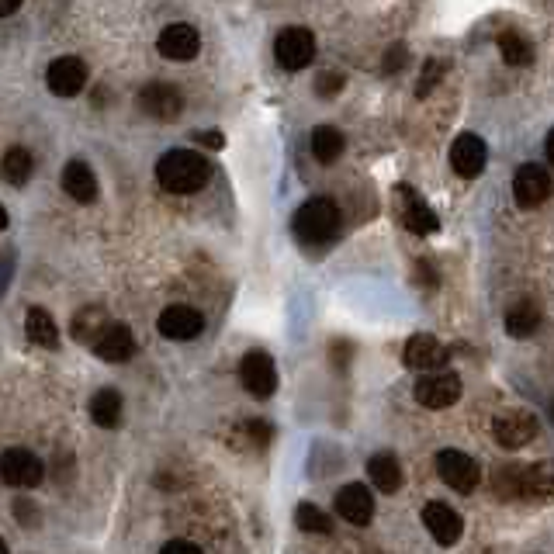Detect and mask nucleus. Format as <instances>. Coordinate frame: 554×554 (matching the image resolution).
<instances>
[{"mask_svg":"<svg viewBox=\"0 0 554 554\" xmlns=\"http://www.w3.org/2000/svg\"><path fill=\"white\" fill-rule=\"evenodd\" d=\"M212 181V163L191 149H170L156 163V184L170 194H194Z\"/></svg>","mask_w":554,"mask_h":554,"instance_id":"nucleus-1","label":"nucleus"},{"mask_svg":"<svg viewBox=\"0 0 554 554\" xmlns=\"http://www.w3.org/2000/svg\"><path fill=\"white\" fill-rule=\"evenodd\" d=\"M340 208H336V201L329 198H309L302 208L295 212V219H291V229H295V236L302 239V243L309 246H319V243H329V239L340 232Z\"/></svg>","mask_w":554,"mask_h":554,"instance_id":"nucleus-2","label":"nucleus"},{"mask_svg":"<svg viewBox=\"0 0 554 554\" xmlns=\"http://www.w3.org/2000/svg\"><path fill=\"white\" fill-rule=\"evenodd\" d=\"M274 56L284 70H291V73L305 70V66L316 59V35H312L309 28H284L274 42Z\"/></svg>","mask_w":554,"mask_h":554,"instance_id":"nucleus-3","label":"nucleus"},{"mask_svg":"<svg viewBox=\"0 0 554 554\" xmlns=\"http://www.w3.org/2000/svg\"><path fill=\"white\" fill-rule=\"evenodd\" d=\"M0 478L14 489H35L46 478V464L25 447H11V451L0 454Z\"/></svg>","mask_w":554,"mask_h":554,"instance_id":"nucleus-4","label":"nucleus"},{"mask_svg":"<svg viewBox=\"0 0 554 554\" xmlns=\"http://www.w3.org/2000/svg\"><path fill=\"white\" fill-rule=\"evenodd\" d=\"M416 402L426 409H447L461 399V378L451 371H433V374H423L413 388Z\"/></svg>","mask_w":554,"mask_h":554,"instance_id":"nucleus-5","label":"nucleus"},{"mask_svg":"<svg viewBox=\"0 0 554 554\" xmlns=\"http://www.w3.org/2000/svg\"><path fill=\"white\" fill-rule=\"evenodd\" d=\"M239 378H243L246 392L253 399H271L277 392V368L274 357L264 354V350H250V354L239 361Z\"/></svg>","mask_w":554,"mask_h":554,"instance_id":"nucleus-6","label":"nucleus"},{"mask_svg":"<svg viewBox=\"0 0 554 554\" xmlns=\"http://www.w3.org/2000/svg\"><path fill=\"white\" fill-rule=\"evenodd\" d=\"M492 437H496L499 447L516 451V447L530 444V440L537 437V419L530 413H523V409H509V413H499L496 419H492Z\"/></svg>","mask_w":554,"mask_h":554,"instance_id":"nucleus-7","label":"nucleus"},{"mask_svg":"<svg viewBox=\"0 0 554 554\" xmlns=\"http://www.w3.org/2000/svg\"><path fill=\"white\" fill-rule=\"evenodd\" d=\"M46 84L56 97H77L87 87V66L77 56H59L56 63H49Z\"/></svg>","mask_w":554,"mask_h":554,"instance_id":"nucleus-8","label":"nucleus"},{"mask_svg":"<svg viewBox=\"0 0 554 554\" xmlns=\"http://www.w3.org/2000/svg\"><path fill=\"white\" fill-rule=\"evenodd\" d=\"M437 471L454 492H471L478 485V478H482L478 461L468 458L464 451H440L437 454Z\"/></svg>","mask_w":554,"mask_h":554,"instance_id":"nucleus-9","label":"nucleus"},{"mask_svg":"<svg viewBox=\"0 0 554 554\" xmlns=\"http://www.w3.org/2000/svg\"><path fill=\"white\" fill-rule=\"evenodd\" d=\"M156 49H160V56L174 59V63H187V59L198 56L201 49V35L194 25H184V21H177V25H167L160 32V39H156Z\"/></svg>","mask_w":554,"mask_h":554,"instance_id":"nucleus-10","label":"nucleus"},{"mask_svg":"<svg viewBox=\"0 0 554 554\" xmlns=\"http://www.w3.org/2000/svg\"><path fill=\"white\" fill-rule=\"evenodd\" d=\"M160 333L167 336V340H198L201 329H205V319H201L198 309H191V305H167V309L160 312Z\"/></svg>","mask_w":554,"mask_h":554,"instance_id":"nucleus-11","label":"nucleus"},{"mask_svg":"<svg viewBox=\"0 0 554 554\" xmlns=\"http://www.w3.org/2000/svg\"><path fill=\"white\" fill-rule=\"evenodd\" d=\"M139 104H142V111H146L149 118H160V122H174V118L184 111L181 91H177L174 84H160V80L142 87Z\"/></svg>","mask_w":554,"mask_h":554,"instance_id":"nucleus-12","label":"nucleus"},{"mask_svg":"<svg viewBox=\"0 0 554 554\" xmlns=\"http://www.w3.org/2000/svg\"><path fill=\"white\" fill-rule=\"evenodd\" d=\"M513 194H516V205L520 208H537L548 201L551 194V177L544 167H537V163H527V167L516 170L513 177Z\"/></svg>","mask_w":554,"mask_h":554,"instance_id":"nucleus-13","label":"nucleus"},{"mask_svg":"<svg viewBox=\"0 0 554 554\" xmlns=\"http://www.w3.org/2000/svg\"><path fill=\"white\" fill-rule=\"evenodd\" d=\"M402 357H406V368L433 374V371L444 368L447 350H444V343H440L437 336L416 333V336H409V343H406V350H402Z\"/></svg>","mask_w":554,"mask_h":554,"instance_id":"nucleus-14","label":"nucleus"},{"mask_svg":"<svg viewBox=\"0 0 554 554\" xmlns=\"http://www.w3.org/2000/svg\"><path fill=\"white\" fill-rule=\"evenodd\" d=\"M94 354L101 357V361H108V364H122V361H129V357L136 354V336H132L129 326L111 323L101 336H97Z\"/></svg>","mask_w":554,"mask_h":554,"instance_id":"nucleus-15","label":"nucleus"},{"mask_svg":"<svg viewBox=\"0 0 554 554\" xmlns=\"http://www.w3.org/2000/svg\"><path fill=\"white\" fill-rule=\"evenodd\" d=\"M485 160H489V149H485V142L478 139V136L464 132V136L454 139V146H451V167L458 170L461 177H478L485 170Z\"/></svg>","mask_w":554,"mask_h":554,"instance_id":"nucleus-16","label":"nucleus"},{"mask_svg":"<svg viewBox=\"0 0 554 554\" xmlns=\"http://www.w3.org/2000/svg\"><path fill=\"white\" fill-rule=\"evenodd\" d=\"M423 523H426V530H430V534H433V541L444 544V548H451V544H458V541H461L464 523H461V516L454 513L451 506H444V503H430V506L423 509Z\"/></svg>","mask_w":554,"mask_h":554,"instance_id":"nucleus-17","label":"nucleus"},{"mask_svg":"<svg viewBox=\"0 0 554 554\" xmlns=\"http://www.w3.org/2000/svg\"><path fill=\"white\" fill-rule=\"evenodd\" d=\"M336 509H340L343 520L354 523V527H368L374 516V499L364 485L354 482V485H343V489L336 492Z\"/></svg>","mask_w":554,"mask_h":554,"instance_id":"nucleus-18","label":"nucleus"},{"mask_svg":"<svg viewBox=\"0 0 554 554\" xmlns=\"http://www.w3.org/2000/svg\"><path fill=\"white\" fill-rule=\"evenodd\" d=\"M399 208H402V222H406L409 232H416V236H430V232H437V215L430 212V205H426L423 198L413 191V187H399Z\"/></svg>","mask_w":554,"mask_h":554,"instance_id":"nucleus-19","label":"nucleus"},{"mask_svg":"<svg viewBox=\"0 0 554 554\" xmlns=\"http://www.w3.org/2000/svg\"><path fill=\"white\" fill-rule=\"evenodd\" d=\"M520 499H554V461H534L520 468Z\"/></svg>","mask_w":554,"mask_h":554,"instance_id":"nucleus-20","label":"nucleus"},{"mask_svg":"<svg viewBox=\"0 0 554 554\" xmlns=\"http://www.w3.org/2000/svg\"><path fill=\"white\" fill-rule=\"evenodd\" d=\"M63 191L80 205H91L97 198V177L84 160H70L63 167Z\"/></svg>","mask_w":554,"mask_h":554,"instance_id":"nucleus-21","label":"nucleus"},{"mask_svg":"<svg viewBox=\"0 0 554 554\" xmlns=\"http://www.w3.org/2000/svg\"><path fill=\"white\" fill-rule=\"evenodd\" d=\"M111 323H108V312L101 309V305H84V309L73 316V340H80V343H97V336L104 333Z\"/></svg>","mask_w":554,"mask_h":554,"instance_id":"nucleus-22","label":"nucleus"},{"mask_svg":"<svg viewBox=\"0 0 554 554\" xmlns=\"http://www.w3.org/2000/svg\"><path fill=\"white\" fill-rule=\"evenodd\" d=\"M122 409H125V402L115 388H101L91 399V419L97 426H104V430H115V426L122 423Z\"/></svg>","mask_w":554,"mask_h":554,"instance_id":"nucleus-23","label":"nucleus"},{"mask_svg":"<svg viewBox=\"0 0 554 554\" xmlns=\"http://www.w3.org/2000/svg\"><path fill=\"white\" fill-rule=\"evenodd\" d=\"M506 329L516 340H527V336H534L537 329H541V309H537L534 302H516L513 309L506 312Z\"/></svg>","mask_w":554,"mask_h":554,"instance_id":"nucleus-24","label":"nucleus"},{"mask_svg":"<svg viewBox=\"0 0 554 554\" xmlns=\"http://www.w3.org/2000/svg\"><path fill=\"white\" fill-rule=\"evenodd\" d=\"M368 475L381 492H399L402 464L395 461V454H374V458L368 461Z\"/></svg>","mask_w":554,"mask_h":554,"instance_id":"nucleus-25","label":"nucleus"},{"mask_svg":"<svg viewBox=\"0 0 554 554\" xmlns=\"http://www.w3.org/2000/svg\"><path fill=\"white\" fill-rule=\"evenodd\" d=\"M343 132L333 129V125H319V129H312V156H316L319 163H336L343 156Z\"/></svg>","mask_w":554,"mask_h":554,"instance_id":"nucleus-26","label":"nucleus"},{"mask_svg":"<svg viewBox=\"0 0 554 554\" xmlns=\"http://www.w3.org/2000/svg\"><path fill=\"white\" fill-rule=\"evenodd\" d=\"M32 153L28 149H21V146H14V149H7L4 153V160H0V177H4L7 184H14V187H21L32 177Z\"/></svg>","mask_w":554,"mask_h":554,"instance_id":"nucleus-27","label":"nucleus"},{"mask_svg":"<svg viewBox=\"0 0 554 554\" xmlns=\"http://www.w3.org/2000/svg\"><path fill=\"white\" fill-rule=\"evenodd\" d=\"M25 329H28V340L39 343V347H56L59 343V329L52 323V316L46 309H32L25 319Z\"/></svg>","mask_w":554,"mask_h":554,"instance_id":"nucleus-28","label":"nucleus"},{"mask_svg":"<svg viewBox=\"0 0 554 554\" xmlns=\"http://www.w3.org/2000/svg\"><path fill=\"white\" fill-rule=\"evenodd\" d=\"M499 52H503V59L509 66H527L530 59H534V46H530V42L523 39L520 32H503V35H499Z\"/></svg>","mask_w":554,"mask_h":554,"instance_id":"nucleus-29","label":"nucleus"},{"mask_svg":"<svg viewBox=\"0 0 554 554\" xmlns=\"http://www.w3.org/2000/svg\"><path fill=\"white\" fill-rule=\"evenodd\" d=\"M520 468L523 464H503V468L496 471V478H492V492H496L503 503L520 499Z\"/></svg>","mask_w":554,"mask_h":554,"instance_id":"nucleus-30","label":"nucleus"},{"mask_svg":"<svg viewBox=\"0 0 554 554\" xmlns=\"http://www.w3.org/2000/svg\"><path fill=\"white\" fill-rule=\"evenodd\" d=\"M295 523L305 530V534H329V530H333V520L312 503H302L295 509Z\"/></svg>","mask_w":554,"mask_h":554,"instance_id":"nucleus-31","label":"nucleus"},{"mask_svg":"<svg viewBox=\"0 0 554 554\" xmlns=\"http://www.w3.org/2000/svg\"><path fill=\"white\" fill-rule=\"evenodd\" d=\"M340 87H343V77H340V73H323V77L316 80V94H319V97L340 94Z\"/></svg>","mask_w":554,"mask_h":554,"instance_id":"nucleus-32","label":"nucleus"},{"mask_svg":"<svg viewBox=\"0 0 554 554\" xmlns=\"http://www.w3.org/2000/svg\"><path fill=\"white\" fill-rule=\"evenodd\" d=\"M14 516H18L21 523H28V527H39V513H35V506L28 503V499H18V506H14Z\"/></svg>","mask_w":554,"mask_h":554,"instance_id":"nucleus-33","label":"nucleus"},{"mask_svg":"<svg viewBox=\"0 0 554 554\" xmlns=\"http://www.w3.org/2000/svg\"><path fill=\"white\" fill-rule=\"evenodd\" d=\"M160 554H205V551H201L198 544H191V541H170V544H163Z\"/></svg>","mask_w":554,"mask_h":554,"instance_id":"nucleus-34","label":"nucleus"},{"mask_svg":"<svg viewBox=\"0 0 554 554\" xmlns=\"http://www.w3.org/2000/svg\"><path fill=\"white\" fill-rule=\"evenodd\" d=\"M402 63H406V49H402V46L388 49V59H385V73L399 70V66H402Z\"/></svg>","mask_w":554,"mask_h":554,"instance_id":"nucleus-35","label":"nucleus"},{"mask_svg":"<svg viewBox=\"0 0 554 554\" xmlns=\"http://www.w3.org/2000/svg\"><path fill=\"white\" fill-rule=\"evenodd\" d=\"M198 139L201 146H215V149L222 146V132H198Z\"/></svg>","mask_w":554,"mask_h":554,"instance_id":"nucleus-36","label":"nucleus"},{"mask_svg":"<svg viewBox=\"0 0 554 554\" xmlns=\"http://www.w3.org/2000/svg\"><path fill=\"white\" fill-rule=\"evenodd\" d=\"M21 7V0H0V18H7V14H14Z\"/></svg>","mask_w":554,"mask_h":554,"instance_id":"nucleus-37","label":"nucleus"},{"mask_svg":"<svg viewBox=\"0 0 554 554\" xmlns=\"http://www.w3.org/2000/svg\"><path fill=\"white\" fill-rule=\"evenodd\" d=\"M548 160L554 163V129H551V136H548Z\"/></svg>","mask_w":554,"mask_h":554,"instance_id":"nucleus-38","label":"nucleus"},{"mask_svg":"<svg viewBox=\"0 0 554 554\" xmlns=\"http://www.w3.org/2000/svg\"><path fill=\"white\" fill-rule=\"evenodd\" d=\"M7 229V212H4V205H0V232Z\"/></svg>","mask_w":554,"mask_h":554,"instance_id":"nucleus-39","label":"nucleus"},{"mask_svg":"<svg viewBox=\"0 0 554 554\" xmlns=\"http://www.w3.org/2000/svg\"><path fill=\"white\" fill-rule=\"evenodd\" d=\"M0 554H7V544H4V537H0Z\"/></svg>","mask_w":554,"mask_h":554,"instance_id":"nucleus-40","label":"nucleus"}]
</instances>
